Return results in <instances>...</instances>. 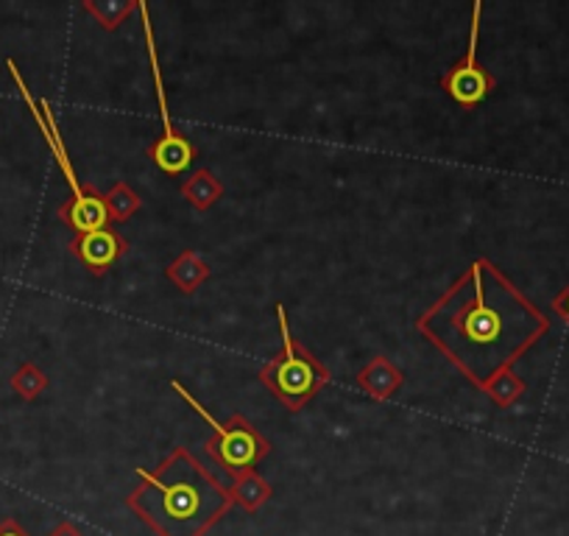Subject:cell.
Returning <instances> with one entry per match:
<instances>
[{
    "label": "cell",
    "mask_w": 569,
    "mask_h": 536,
    "mask_svg": "<svg viewBox=\"0 0 569 536\" xmlns=\"http://www.w3.org/2000/svg\"><path fill=\"white\" fill-rule=\"evenodd\" d=\"M232 501H235V506H241L243 512L254 514L260 512V508L265 506V503L274 497V490H271V484L265 481L263 475H260L257 470H246L241 472L238 477H232Z\"/></svg>",
    "instance_id": "7c38bea8"
},
{
    "label": "cell",
    "mask_w": 569,
    "mask_h": 536,
    "mask_svg": "<svg viewBox=\"0 0 569 536\" xmlns=\"http://www.w3.org/2000/svg\"><path fill=\"white\" fill-rule=\"evenodd\" d=\"M12 389L18 391L23 400H36V397L48 389V375L36 364L25 360V364L12 375Z\"/></svg>",
    "instance_id": "e0dca14e"
},
{
    "label": "cell",
    "mask_w": 569,
    "mask_h": 536,
    "mask_svg": "<svg viewBox=\"0 0 569 536\" xmlns=\"http://www.w3.org/2000/svg\"><path fill=\"white\" fill-rule=\"evenodd\" d=\"M179 190H182L185 201H188V204L199 212L210 210V207L218 204L223 196L221 179H218L212 171H207V168H199L196 174H190Z\"/></svg>",
    "instance_id": "4fadbf2b"
},
{
    "label": "cell",
    "mask_w": 569,
    "mask_h": 536,
    "mask_svg": "<svg viewBox=\"0 0 569 536\" xmlns=\"http://www.w3.org/2000/svg\"><path fill=\"white\" fill-rule=\"evenodd\" d=\"M276 318H280L282 353L260 369V380L268 386L271 395L282 402V408L302 411L329 383V369L310 349L294 341L285 305H276Z\"/></svg>",
    "instance_id": "3957f363"
},
{
    "label": "cell",
    "mask_w": 569,
    "mask_h": 536,
    "mask_svg": "<svg viewBox=\"0 0 569 536\" xmlns=\"http://www.w3.org/2000/svg\"><path fill=\"white\" fill-rule=\"evenodd\" d=\"M48 536H84V534H82V530L76 528V525L67 523V519H65V523L56 525V528H53L51 534H48Z\"/></svg>",
    "instance_id": "ffe728a7"
},
{
    "label": "cell",
    "mask_w": 569,
    "mask_h": 536,
    "mask_svg": "<svg viewBox=\"0 0 569 536\" xmlns=\"http://www.w3.org/2000/svg\"><path fill=\"white\" fill-rule=\"evenodd\" d=\"M481 391L497 408H510L525 395V380L519 378L514 369H499L497 375H492V378L481 386Z\"/></svg>",
    "instance_id": "5bb4252c"
},
{
    "label": "cell",
    "mask_w": 569,
    "mask_h": 536,
    "mask_svg": "<svg viewBox=\"0 0 569 536\" xmlns=\"http://www.w3.org/2000/svg\"><path fill=\"white\" fill-rule=\"evenodd\" d=\"M137 12L143 14V31H146V48H148V60H151V76H154V87H157V104L159 113H162V137L154 140L148 146V157L157 162L159 171L177 177V174L188 171L190 162L196 157V146L188 140L185 135H179V129L173 126L168 113V101H165V82H162V71H159V53H157V42H154V29H151V18H148V7L140 3Z\"/></svg>",
    "instance_id": "5b68a950"
},
{
    "label": "cell",
    "mask_w": 569,
    "mask_h": 536,
    "mask_svg": "<svg viewBox=\"0 0 569 536\" xmlns=\"http://www.w3.org/2000/svg\"><path fill=\"white\" fill-rule=\"evenodd\" d=\"M140 484L126 506L157 536H204L235 506L230 486L221 484L188 448H173L159 466L137 470Z\"/></svg>",
    "instance_id": "7a4b0ae2"
},
{
    "label": "cell",
    "mask_w": 569,
    "mask_h": 536,
    "mask_svg": "<svg viewBox=\"0 0 569 536\" xmlns=\"http://www.w3.org/2000/svg\"><path fill=\"white\" fill-rule=\"evenodd\" d=\"M552 313H556V316L561 318L563 325L569 327V285L561 291V294L556 296V299H552Z\"/></svg>",
    "instance_id": "ac0fdd59"
},
{
    "label": "cell",
    "mask_w": 569,
    "mask_h": 536,
    "mask_svg": "<svg viewBox=\"0 0 569 536\" xmlns=\"http://www.w3.org/2000/svg\"><path fill=\"white\" fill-rule=\"evenodd\" d=\"M417 330L481 389L550 333V318L492 260L477 258L417 318Z\"/></svg>",
    "instance_id": "6da1fadb"
},
{
    "label": "cell",
    "mask_w": 569,
    "mask_h": 536,
    "mask_svg": "<svg viewBox=\"0 0 569 536\" xmlns=\"http://www.w3.org/2000/svg\"><path fill=\"white\" fill-rule=\"evenodd\" d=\"M165 277L177 285L182 294H193V291H199L201 285L210 280V265H207V260L199 258L193 249H185V252L165 269Z\"/></svg>",
    "instance_id": "8fae6325"
},
{
    "label": "cell",
    "mask_w": 569,
    "mask_h": 536,
    "mask_svg": "<svg viewBox=\"0 0 569 536\" xmlns=\"http://www.w3.org/2000/svg\"><path fill=\"white\" fill-rule=\"evenodd\" d=\"M355 383H358L366 395L382 402L391 400V397L400 391V386L405 383V371L397 369L386 355H377V358H371L369 364L358 371Z\"/></svg>",
    "instance_id": "9c48e42d"
},
{
    "label": "cell",
    "mask_w": 569,
    "mask_h": 536,
    "mask_svg": "<svg viewBox=\"0 0 569 536\" xmlns=\"http://www.w3.org/2000/svg\"><path fill=\"white\" fill-rule=\"evenodd\" d=\"M14 76H18V73H14ZM18 84H20V90H23V95H25V98H29V104L34 106L36 124H40V129L45 132V140L51 143V148H53V157H56V162H60V166H62V171H65V179H67V185H71L73 196H82V193H84V185L78 182L76 171H73V162H71V157H67V148H65V143H62V135H60V129H56V120H53L51 106H48L45 101H40V104H34V98H31V95H29V90L23 87V82H20V76H18Z\"/></svg>",
    "instance_id": "30bf717a"
},
{
    "label": "cell",
    "mask_w": 569,
    "mask_h": 536,
    "mask_svg": "<svg viewBox=\"0 0 569 536\" xmlns=\"http://www.w3.org/2000/svg\"><path fill=\"white\" fill-rule=\"evenodd\" d=\"M60 219L76 230V235H89L109 227V210H106V196H101L93 185H84L82 196H71L62 201Z\"/></svg>",
    "instance_id": "ba28073f"
},
{
    "label": "cell",
    "mask_w": 569,
    "mask_h": 536,
    "mask_svg": "<svg viewBox=\"0 0 569 536\" xmlns=\"http://www.w3.org/2000/svg\"><path fill=\"white\" fill-rule=\"evenodd\" d=\"M0 536H31V534L18 523V519H3V523H0Z\"/></svg>",
    "instance_id": "d6986e66"
},
{
    "label": "cell",
    "mask_w": 569,
    "mask_h": 536,
    "mask_svg": "<svg viewBox=\"0 0 569 536\" xmlns=\"http://www.w3.org/2000/svg\"><path fill=\"white\" fill-rule=\"evenodd\" d=\"M137 9H140L137 0H84V12L93 14L104 31H118L120 23Z\"/></svg>",
    "instance_id": "9a60e30c"
},
{
    "label": "cell",
    "mask_w": 569,
    "mask_h": 536,
    "mask_svg": "<svg viewBox=\"0 0 569 536\" xmlns=\"http://www.w3.org/2000/svg\"><path fill=\"white\" fill-rule=\"evenodd\" d=\"M140 207H143V199L126 182H115L109 188V193H106V210H109V219L118 221V224L129 221Z\"/></svg>",
    "instance_id": "2e32d148"
},
{
    "label": "cell",
    "mask_w": 569,
    "mask_h": 536,
    "mask_svg": "<svg viewBox=\"0 0 569 536\" xmlns=\"http://www.w3.org/2000/svg\"><path fill=\"white\" fill-rule=\"evenodd\" d=\"M481 12L483 3H475L472 7V29H470V45H466L464 60H459L450 71L441 76V90L450 95L455 104L466 106H477L481 101H486L492 95V90L497 87L492 73L486 67L477 65V36H481Z\"/></svg>",
    "instance_id": "8992f818"
},
{
    "label": "cell",
    "mask_w": 569,
    "mask_h": 536,
    "mask_svg": "<svg viewBox=\"0 0 569 536\" xmlns=\"http://www.w3.org/2000/svg\"><path fill=\"white\" fill-rule=\"evenodd\" d=\"M170 389L177 391V395L182 397V400L188 402V406L193 408V411L199 413L207 424H210L212 439H207V444H204L207 455H210V459L215 461L221 470L230 472L232 477H238L241 472H246V470H254V464L263 461L265 455L271 453V442L268 439L260 437L257 428H254L246 417L235 413L230 422H218V419L212 417V413L207 411V408L201 406V402L196 400V397L190 395V391L185 389L179 380H170Z\"/></svg>",
    "instance_id": "277c9868"
},
{
    "label": "cell",
    "mask_w": 569,
    "mask_h": 536,
    "mask_svg": "<svg viewBox=\"0 0 569 536\" xmlns=\"http://www.w3.org/2000/svg\"><path fill=\"white\" fill-rule=\"evenodd\" d=\"M129 249V243L118 235V232L106 227V230L89 232V235H76L71 241V252L82 260V265L89 274L101 277L118 263L120 254Z\"/></svg>",
    "instance_id": "52a82bcc"
}]
</instances>
